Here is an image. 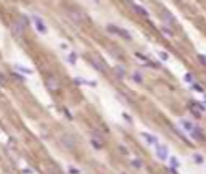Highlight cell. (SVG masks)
<instances>
[{"mask_svg":"<svg viewBox=\"0 0 206 174\" xmlns=\"http://www.w3.org/2000/svg\"><path fill=\"white\" fill-rule=\"evenodd\" d=\"M31 21H32V24H34V27L37 29L39 34H47V26H45V21L41 18V16L32 15V16H31Z\"/></svg>","mask_w":206,"mask_h":174,"instance_id":"cell-1","label":"cell"},{"mask_svg":"<svg viewBox=\"0 0 206 174\" xmlns=\"http://www.w3.org/2000/svg\"><path fill=\"white\" fill-rule=\"evenodd\" d=\"M10 29L15 37H23V34H24V23L23 21H13L10 24Z\"/></svg>","mask_w":206,"mask_h":174,"instance_id":"cell-2","label":"cell"},{"mask_svg":"<svg viewBox=\"0 0 206 174\" xmlns=\"http://www.w3.org/2000/svg\"><path fill=\"white\" fill-rule=\"evenodd\" d=\"M68 15H69V18L73 20V23H76V24L84 23V20H85V16L79 12V10H68Z\"/></svg>","mask_w":206,"mask_h":174,"instance_id":"cell-3","label":"cell"},{"mask_svg":"<svg viewBox=\"0 0 206 174\" xmlns=\"http://www.w3.org/2000/svg\"><path fill=\"white\" fill-rule=\"evenodd\" d=\"M110 32H114V34H118L119 37H123V39H130V34L126 29H123V27H118V26H113V24H110L106 27Z\"/></svg>","mask_w":206,"mask_h":174,"instance_id":"cell-4","label":"cell"},{"mask_svg":"<svg viewBox=\"0 0 206 174\" xmlns=\"http://www.w3.org/2000/svg\"><path fill=\"white\" fill-rule=\"evenodd\" d=\"M60 142L65 145L66 148H74V145H76V140L73 139V136H69V134H63Z\"/></svg>","mask_w":206,"mask_h":174,"instance_id":"cell-5","label":"cell"},{"mask_svg":"<svg viewBox=\"0 0 206 174\" xmlns=\"http://www.w3.org/2000/svg\"><path fill=\"white\" fill-rule=\"evenodd\" d=\"M156 147V155L159 160H168V147H164V145H154Z\"/></svg>","mask_w":206,"mask_h":174,"instance_id":"cell-6","label":"cell"},{"mask_svg":"<svg viewBox=\"0 0 206 174\" xmlns=\"http://www.w3.org/2000/svg\"><path fill=\"white\" fill-rule=\"evenodd\" d=\"M179 123H180V126L184 127L187 132H190V134H192V132H193V131H195V129L198 127L197 124H193V123H192V121H188V119H180Z\"/></svg>","mask_w":206,"mask_h":174,"instance_id":"cell-7","label":"cell"},{"mask_svg":"<svg viewBox=\"0 0 206 174\" xmlns=\"http://www.w3.org/2000/svg\"><path fill=\"white\" fill-rule=\"evenodd\" d=\"M47 87L50 89V91H53V92H55V91H58L60 84H58V81H56L53 76H48V77H47Z\"/></svg>","mask_w":206,"mask_h":174,"instance_id":"cell-8","label":"cell"},{"mask_svg":"<svg viewBox=\"0 0 206 174\" xmlns=\"http://www.w3.org/2000/svg\"><path fill=\"white\" fill-rule=\"evenodd\" d=\"M163 20H164L168 24H171V26L176 24V18L172 16V13H171V12H168V10H164V12H163Z\"/></svg>","mask_w":206,"mask_h":174,"instance_id":"cell-9","label":"cell"},{"mask_svg":"<svg viewBox=\"0 0 206 174\" xmlns=\"http://www.w3.org/2000/svg\"><path fill=\"white\" fill-rule=\"evenodd\" d=\"M140 136L144 137V139H145L150 145H158V139L154 137V136H151V134H148V132H142Z\"/></svg>","mask_w":206,"mask_h":174,"instance_id":"cell-10","label":"cell"},{"mask_svg":"<svg viewBox=\"0 0 206 174\" xmlns=\"http://www.w3.org/2000/svg\"><path fill=\"white\" fill-rule=\"evenodd\" d=\"M15 69L20 71V73H23V74H26V76L32 74V71H31L29 68H26V66H23V65H15Z\"/></svg>","mask_w":206,"mask_h":174,"instance_id":"cell-11","label":"cell"},{"mask_svg":"<svg viewBox=\"0 0 206 174\" xmlns=\"http://www.w3.org/2000/svg\"><path fill=\"white\" fill-rule=\"evenodd\" d=\"M190 136L193 137V139H197V140H204V136H203V132L201 131H200V129L197 127L195 129V131H193L192 134H190Z\"/></svg>","mask_w":206,"mask_h":174,"instance_id":"cell-12","label":"cell"},{"mask_svg":"<svg viewBox=\"0 0 206 174\" xmlns=\"http://www.w3.org/2000/svg\"><path fill=\"white\" fill-rule=\"evenodd\" d=\"M76 61H77V55L74 52H71L69 55H68V63H69V65H76Z\"/></svg>","mask_w":206,"mask_h":174,"instance_id":"cell-13","label":"cell"},{"mask_svg":"<svg viewBox=\"0 0 206 174\" xmlns=\"http://www.w3.org/2000/svg\"><path fill=\"white\" fill-rule=\"evenodd\" d=\"M192 89H193L195 92H201V94H204L203 86H201V84H198V82H192Z\"/></svg>","mask_w":206,"mask_h":174,"instance_id":"cell-14","label":"cell"},{"mask_svg":"<svg viewBox=\"0 0 206 174\" xmlns=\"http://www.w3.org/2000/svg\"><path fill=\"white\" fill-rule=\"evenodd\" d=\"M132 79H134L137 84H142V82H144V77H142V74H140L139 71H135L134 74H132Z\"/></svg>","mask_w":206,"mask_h":174,"instance_id":"cell-15","label":"cell"},{"mask_svg":"<svg viewBox=\"0 0 206 174\" xmlns=\"http://www.w3.org/2000/svg\"><path fill=\"white\" fill-rule=\"evenodd\" d=\"M134 8H135V12L137 13H140V15H144V16H148V12L144 8V7H139V5H134Z\"/></svg>","mask_w":206,"mask_h":174,"instance_id":"cell-16","label":"cell"},{"mask_svg":"<svg viewBox=\"0 0 206 174\" xmlns=\"http://www.w3.org/2000/svg\"><path fill=\"white\" fill-rule=\"evenodd\" d=\"M90 63H92V65H94V66H95V68L98 69V71H105V66H103V65H100V63H98V60H92Z\"/></svg>","mask_w":206,"mask_h":174,"instance_id":"cell-17","label":"cell"},{"mask_svg":"<svg viewBox=\"0 0 206 174\" xmlns=\"http://www.w3.org/2000/svg\"><path fill=\"white\" fill-rule=\"evenodd\" d=\"M161 31H163V34H164L166 37H172V36H174V32L171 31V29H168V27H161Z\"/></svg>","mask_w":206,"mask_h":174,"instance_id":"cell-18","label":"cell"},{"mask_svg":"<svg viewBox=\"0 0 206 174\" xmlns=\"http://www.w3.org/2000/svg\"><path fill=\"white\" fill-rule=\"evenodd\" d=\"M185 81L187 82H195V76H192V73H187V74H185Z\"/></svg>","mask_w":206,"mask_h":174,"instance_id":"cell-19","label":"cell"},{"mask_svg":"<svg viewBox=\"0 0 206 174\" xmlns=\"http://www.w3.org/2000/svg\"><path fill=\"white\" fill-rule=\"evenodd\" d=\"M142 165H144V163H142L140 160H132V166H134V168H137V169H140Z\"/></svg>","mask_w":206,"mask_h":174,"instance_id":"cell-20","label":"cell"},{"mask_svg":"<svg viewBox=\"0 0 206 174\" xmlns=\"http://www.w3.org/2000/svg\"><path fill=\"white\" fill-rule=\"evenodd\" d=\"M116 71L119 73V77H124L126 71H124V68H123V66H116Z\"/></svg>","mask_w":206,"mask_h":174,"instance_id":"cell-21","label":"cell"},{"mask_svg":"<svg viewBox=\"0 0 206 174\" xmlns=\"http://www.w3.org/2000/svg\"><path fill=\"white\" fill-rule=\"evenodd\" d=\"M171 166H172V168H179V161H177L174 156L171 158Z\"/></svg>","mask_w":206,"mask_h":174,"instance_id":"cell-22","label":"cell"},{"mask_svg":"<svg viewBox=\"0 0 206 174\" xmlns=\"http://www.w3.org/2000/svg\"><path fill=\"white\" fill-rule=\"evenodd\" d=\"M159 57H161V60H164V61L169 60V55L166 53V52H159Z\"/></svg>","mask_w":206,"mask_h":174,"instance_id":"cell-23","label":"cell"},{"mask_svg":"<svg viewBox=\"0 0 206 174\" xmlns=\"http://www.w3.org/2000/svg\"><path fill=\"white\" fill-rule=\"evenodd\" d=\"M193 158L197 160V163H198V165H201V163H203V158H201L200 155H193Z\"/></svg>","mask_w":206,"mask_h":174,"instance_id":"cell-24","label":"cell"},{"mask_svg":"<svg viewBox=\"0 0 206 174\" xmlns=\"http://www.w3.org/2000/svg\"><path fill=\"white\" fill-rule=\"evenodd\" d=\"M198 58L201 60V63H203V65H206V57H204V55H198Z\"/></svg>","mask_w":206,"mask_h":174,"instance_id":"cell-25","label":"cell"},{"mask_svg":"<svg viewBox=\"0 0 206 174\" xmlns=\"http://www.w3.org/2000/svg\"><path fill=\"white\" fill-rule=\"evenodd\" d=\"M69 172L71 174H79V169H76V168H69Z\"/></svg>","mask_w":206,"mask_h":174,"instance_id":"cell-26","label":"cell"},{"mask_svg":"<svg viewBox=\"0 0 206 174\" xmlns=\"http://www.w3.org/2000/svg\"><path fill=\"white\" fill-rule=\"evenodd\" d=\"M123 116H124V119H127V121H129V123H132V118H130V116H129V115H127V113H124V115H123Z\"/></svg>","mask_w":206,"mask_h":174,"instance_id":"cell-27","label":"cell"},{"mask_svg":"<svg viewBox=\"0 0 206 174\" xmlns=\"http://www.w3.org/2000/svg\"><path fill=\"white\" fill-rule=\"evenodd\" d=\"M204 103H206V95H204Z\"/></svg>","mask_w":206,"mask_h":174,"instance_id":"cell-28","label":"cell"}]
</instances>
